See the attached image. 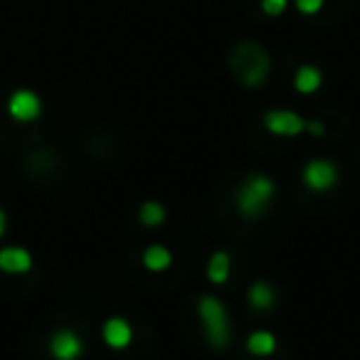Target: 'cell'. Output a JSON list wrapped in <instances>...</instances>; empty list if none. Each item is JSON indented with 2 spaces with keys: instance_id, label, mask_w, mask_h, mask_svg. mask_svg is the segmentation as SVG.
Instances as JSON below:
<instances>
[{
  "instance_id": "cell-1",
  "label": "cell",
  "mask_w": 360,
  "mask_h": 360,
  "mask_svg": "<svg viewBox=\"0 0 360 360\" xmlns=\"http://www.w3.org/2000/svg\"><path fill=\"white\" fill-rule=\"evenodd\" d=\"M271 198H274V183L269 178H264V175H250L245 180V186L235 195L237 210L247 217H255L264 210Z\"/></svg>"
},
{
  "instance_id": "cell-2",
  "label": "cell",
  "mask_w": 360,
  "mask_h": 360,
  "mask_svg": "<svg viewBox=\"0 0 360 360\" xmlns=\"http://www.w3.org/2000/svg\"><path fill=\"white\" fill-rule=\"evenodd\" d=\"M198 311H200V319L205 323V333L210 338V343L215 348H227L230 343V319H227V311L215 296H202L200 304H198Z\"/></svg>"
},
{
  "instance_id": "cell-3",
  "label": "cell",
  "mask_w": 360,
  "mask_h": 360,
  "mask_svg": "<svg viewBox=\"0 0 360 360\" xmlns=\"http://www.w3.org/2000/svg\"><path fill=\"white\" fill-rule=\"evenodd\" d=\"M240 65H237V75L247 86H257L264 82L266 72H269V57L264 50L255 45H242L240 47Z\"/></svg>"
},
{
  "instance_id": "cell-4",
  "label": "cell",
  "mask_w": 360,
  "mask_h": 360,
  "mask_svg": "<svg viewBox=\"0 0 360 360\" xmlns=\"http://www.w3.org/2000/svg\"><path fill=\"white\" fill-rule=\"evenodd\" d=\"M335 178H338V170L330 160H311L304 168V180L311 191H328V188H333Z\"/></svg>"
},
{
  "instance_id": "cell-5",
  "label": "cell",
  "mask_w": 360,
  "mask_h": 360,
  "mask_svg": "<svg viewBox=\"0 0 360 360\" xmlns=\"http://www.w3.org/2000/svg\"><path fill=\"white\" fill-rule=\"evenodd\" d=\"M40 99H37L35 91H27V89H20L15 91V94L11 96V101H8V111H11L13 119L18 121H32L40 116Z\"/></svg>"
},
{
  "instance_id": "cell-6",
  "label": "cell",
  "mask_w": 360,
  "mask_h": 360,
  "mask_svg": "<svg viewBox=\"0 0 360 360\" xmlns=\"http://www.w3.org/2000/svg\"><path fill=\"white\" fill-rule=\"evenodd\" d=\"M264 126L276 136H296L304 131V119L294 111H269L264 116Z\"/></svg>"
},
{
  "instance_id": "cell-7",
  "label": "cell",
  "mask_w": 360,
  "mask_h": 360,
  "mask_svg": "<svg viewBox=\"0 0 360 360\" xmlns=\"http://www.w3.org/2000/svg\"><path fill=\"white\" fill-rule=\"evenodd\" d=\"M50 353L57 360H77L82 355V340L72 330H57L50 340Z\"/></svg>"
},
{
  "instance_id": "cell-8",
  "label": "cell",
  "mask_w": 360,
  "mask_h": 360,
  "mask_svg": "<svg viewBox=\"0 0 360 360\" xmlns=\"http://www.w3.org/2000/svg\"><path fill=\"white\" fill-rule=\"evenodd\" d=\"M32 257L27 250L20 247H6L0 250V269L8 271V274H22V271H30Z\"/></svg>"
},
{
  "instance_id": "cell-9",
  "label": "cell",
  "mask_w": 360,
  "mask_h": 360,
  "mask_svg": "<svg viewBox=\"0 0 360 360\" xmlns=\"http://www.w3.org/2000/svg\"><path fill=\"white\" fill-rule=\"evenodd\" d=\"M101 335H104L106 345H111V348H126V345L131 343V338H134V330H131L129 321L109 319L104 323V330H101Z\"/></svg>"
},
{
  "instance_id": "cell-10",
  "label": "cell",
  "mask_w": 360,
  "mask_h": 360,
  "mask_svg": "<svg viewBox=\"0 0 360 360\" xmlns=\"http://www.w3.org/2000/svg\"><path fill=\"white\" fill-rule=\"evenodd\" d=\"M294 86L301 94H314L321 86V72L311 65L299 67V72H296V77H294Z\"/></svg>"
},
{
  "instance_id": "cell-11",
  "label": "cell",
  "mask_w": 360,
  "mask_h": 360,
  "mask_svg": "<svg viewBox=\"0 0 360 360\" xmlns=\"http://www.w3.org/2000/svg\"><path fill=\"white\" fill-rule=\"evenodd\" d=\"M170 262H173L170 252L165 250V247H160V245L148 247V250H146V255H143V264L148 266L150 271H163V269H168Z\"/></svg>"
},
{
  "instance_id": "cell-12",
  "label": "cell",
  "mask_w": 360,
  "mask_h": 360,
  "mask_svg": "<svg viewBox=\"0 0 360 360\" xmlns=\"http://www.w3.org/2000/svg\"><path fill=\"white\" fill-rule=\"evenodd\" d=\"M250 301L255 309H262V311L271 309V306H274V289H271L266 281H257L250 289Z\"/></svg>"
},
{
  "instance_id": "cell-13",
  "label": "cell",
  "mask_w": 360,
  "mask_h": 360,
  "mask_svg": "<svg viewBox=\"0 0 360 360\" xmlns=\"http://www.w3.org/2000/svg\"><path fill=\"white\" fill-rule=\"evenodd\" d=\"M247 348L255 355H269V353H274L276 340H274V335L266 333V330H257V333H252L250 338H247Z\"/></svg>"
},
{
  "instance_id": "cell-14",
  "label": "cell",
  "mask_w": 360,
  "mask_h": 360,
  "mask_svg": "<svg viewBox=\"0 0 360 360\" xmlns=\"http://www.w3.org/2000/svg\"><path fill=\"white\" fill-rule=\"evenodd\" d=\"M227 274H230V257H227L225 252H215L210 264H207V276H210V281H215V284H222V281L227 279Z\"/></svg>"
},
{
  "instance_id": "cell-15",
  "label": "cell",
  "mask_w": 360,
  "mask_h": 360,
  "mask_svg": "<svg viewBox=\"0 0 360 360\" xmlns=\"http://www.w3.org/2000/svg\"><path fill=\"white\" fill-rule=\"evenodd\" d=\"M163 217H165V210L158 202H143V205H141V220H143V225L155 227L163 222Z\"/></svg>"
},
{
  "instance_id": "cell-16",
  "label": "cell",
  "mask_w": 360,
  "mask_h": 360,
  "mask_svg": "<svg viewBox=\"0 0 360 360\" xmlns=\"http://www.w3.org/2000/svg\"><path fill=\"white\" fill-rule=\"evenodd\" d=\"M286 8V0H262V11L266 15H281Z\"/></svg>"
},
{
  "instance_id": "cell-17",
  "label": "cell",
  "mask_w": 360,
  "mask_h": 360,
  "mask_svg": "<svg viewBox=\"0 0 360 360\" xmlns=\"http://www.w3.org/2000/svg\"><path fill=\"white\" fill-rule=\"evenodd\" d=\"M296 8L301 13H306V15H314V13H319L323 8V0H296Z\"/></svg>"
},
{
  "instance_id": "cell-18",
  "label": "cell",
  "mask_w": 360,
  "mask_h": 360,
  "mask_svg": "<svg viewBox=\"0 0 360 360\" xmlns=\"http://www.w3.org/2000/svg\"><path fill=\"white\" fill-rule=\"evenodd\" d=\"M309 131H311V134H323V126H321V124H316V121H314V124H309Z\"/></svg>"
},
{
  "instance_id": "cell-19",
  "label": "cell",
  "mask_w": 360,
  "mask_h": 360,
  "mask_svg": "<svg viewBox=\"0 0 360 360\" xmlns=\"http://www.w3.org/2000/svg\"><path fill=\"white\" fill-rule=\"evenodd\" d=\"M3 232H6V212L0 210V235H3Z\"/></svg>"
}]
</instances>
